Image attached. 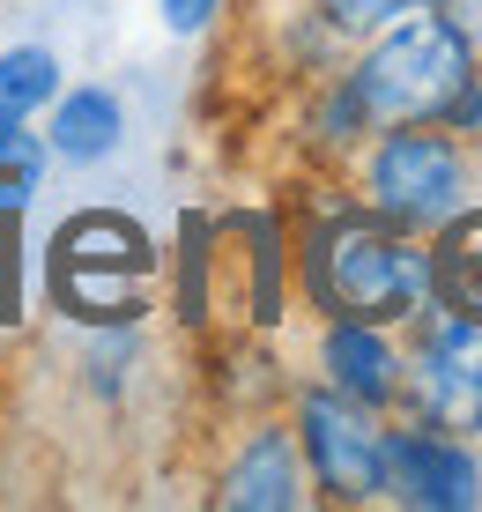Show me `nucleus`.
Listing matches in <instances>:
<instances>
[{"label":"nucleus","instance_id":"1","mask_svg":"<svg viewBox=\"0 0 482 512\" xmlns=\"http://www.w3.org/2000/svg\"><path fill=\"white\" fill-rule=\"evenodd\" d=\"M305 290L327 320L394 327L431 305V253H416L386 216H327L305 238Z\"/></svg>","mask_w":482,"mask_h":512},{"label":"nucleus","instance_id":"14","mask_svg":"<svg viewBox=\"0 0 482 512\" xmlns=\"http://www.w3.org/2000/svg\"><path fill=\"white\" fill-rule=\"evenodd\" d=\"M38 179H45V141L30 127L0 134V216H8V208H30Z\"/></svg>","mask_w":482,"mask_h":512},{"label":"nucleus","instance_id":"12","mask_svg":"<svg viewBox=\"0 0 482 512\" xmlns=\"http://www.w3.org/2000/svg\"><path fill=\"white\" fill-rule=\"evenodd\" d=\"M52 253H75V260H127V268H156V245L134 216H112V208H82V216L60 223Z\"/></svg>","mask_w":482,"mask_h":512},{"label":"nucleus","instance_id":"5","mask_svg":"<svg viewBox=\"0 0 482 512\" xmlns=\"http://www.w3.org/2000/svg\"><path fill=\"white\" fill-rule=\"evenodd\" d=\"M379 498H401L416 512H468L482 498V468L460 438L431 431H386L379 446Z\"/></svg>","mask_w":482,"mask_h":512},{"label":"nucleus","instance_id":"10","mask_svg":"<svg viewBox=\"0 0 482 512\" xmlns=\"http://www.w3.org/2000/svg\"><path fill=\"white\" fill-rule=\"evenodd\" d=\"M127 134V104H119L104 82H82V90H60L52 97V127H45V149L60 164H104Z\"/></svg>","mask_w":482,"mask_h":512},{"label":"nucleus","instance_id":"8","mask_svg":"<svg viewBox=\"0 0 482 512\" xmlns=\"http://www.w3.org/2000/svg\"><path fill=\"white\" fill-rule=\"evenodd\" d=\"M319 364H327L334 394L364 401V409H386V401L401 394V357H394V342H386V327H371V320H327Z\"/></svg>","mask_w":482,"mask_h":512},{"label":"nucleus","instance_id":"9","mask_svg":"<svg viewBox=\"0 0 482 512\" xmlns=\"http://www.w3.org/2000/svg\"><path fill=\"white\" fill-rule=\"evenodd\" d=\"M216 498L230 512H290V505H305V483H297V438L282 431V423H260V431L238 446V461L223 468Z\"/></svg>","mask_w":482,"mask_h":512},{"label":"nucleus","instance_id":"2","mask_svg":"<svg viewBox=\"0 0 482 512\" xmlns=\"http://www.w3.org/2000/svg\"><path fill=\"white\" fill-rule=\"evenodd\" d=\"M475 82V45L460 23L408 8L394 23H379L371 52L349 67V90L364 104L371 134L379 127H416V119H445L460 90Z\"/></svg>","mask_w":482,"mask_h":512},{"label":"nucleus","instance_id":"13","mask_svg":"<svg viewBox=\"0 0 482 512\" xmlns=\"http://www.w3.org/2000/svg\"><path fill=\"white\" fill-rule=\"evenodd\" d=\"M52 97H60V60H52L45 45H8L0 52V134L30 127Z\"/></svg>","mask_w":482,"mask_h":512},{"label":"nucleus","instance_id":"16","mask_svg":"<svg viewBox=\"0 0 482 512\" xmlns=\"http://www.w3.org/2000/svg\"><path fill=\"white\" fill-rule=\"evenodd\" d=\"M156 15H164L171 38H201V30L223 15V0H156Z\"/></svg>","mask_w":482,"mask_h":512},{"label":"nucleus","instance_id":"3","mask_svg":"<svg viewBox=\"0 0 482 512\" xmlns=\"http://www.w3.org/2000/svg\"><path fill=\"white\" fill-rule=\"evenodd\" d=\"M364 193H371V216H386L394 231H423V223H445L460 208L468 164L445 134H431V119L379 127V149L364 164Z\"/></svg>","mask_w":482,"mask_h":512},{"label":"nucleus","instance_id":"15","mask_svg":"<svg viewBox=\"0 0 482 512\" xmlns=\"http://www.w3.org/2000/svg\"><path fill=\"white\" fill-rule=\"evenodd\" d=\"M408 8H423V0H319V15H327L334 30H379V23H394V15H408Z\"/></svg>","mask_w":482,"mask_h":512},{"label":"nucleus","instance_id":"4","mask_svg":"<svg viewBox=\"0 0 482 512\" xmlns=\"http://www.w3.org/2000/svg\"><path fill=\"white\" fill-rule=\"evenodd\" d=\"M297 446H305L319 490H327L334 505H371L379 498V446H386V431L371 423L364 401L334 394V386H312V394L297 401Z\"/></svg>","mask_w":482,"mask_h":512},{"label":"nucleus","instance_id":"7","mask_svg":"<svg viewBox=\"0 0 482 512\" xmlns=\"http://www.w3.org/2000/svg\"><path fill=\"white\" fill-rule=\"evenodd\" d=\"M149 275L156 268L52 253V305H60L67 320H89V327H134L141 305H149Z\"/></svg>","mask_w":482,"mask_h":512},{"label":"nucleus","instance_id":"11","mask_svg":"<svg viewBox=\"0 0 482 512\" xmlns=\"http://www.w3.org/2000/svg\"><path fill=\"white\" fill-rule=\"evenodd\" d=\"M431 297L445 312L482 320V208L475 216H445L438 253H431Z\"/></svg>","mask_w":482,"mask_h":512},{"label":"nucleus","instance_id":"6","mask_svg":"<svg viewBox=\"0 0 482 512\" xmlns=\"http://www.w3.org/2000/svg\"><path fill=\"white\" fill-rule=\"evenodd\" d=\"M416 409L438 431H482V320L445 312L416 349Z\"/></svg>","mask_w":482,"mask_h":512}]
</instances>
